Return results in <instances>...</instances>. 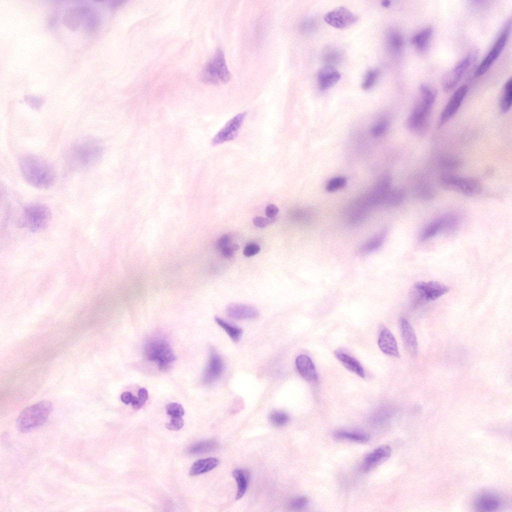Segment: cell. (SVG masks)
<instances>
[{
	"mask_svg": "<svg viewBox=\"0 0 512 512\" xmlns=\"http://www.w3.org/2000/svg\"><path fill=\"white\" fill-rule=\"evenodd\" d=\"M478 56V50H472L443 76L442 85L445 91L452 89L462 76L472 67Z\"/></svg>",
	"mask_w": 512,
	"mask_h": 512,
	"instance_id": "obj_9",
	"label": "cell"
},
{
	"mask_svg": "<svg viewBox=\"0 0 512 512\" xmlns=\"http://www.w3.org/2000/svg\"><path fill=\"white\" fill-rule=\"evenodd\" d=\"M391 178L388 174L381 176L365 196L370 206L382 204L383 200L391 188Z\"/></svg>",
	"mask_w": 512,
	"mask_h": 512,
	"instance_id": "obj_16",
	"label": "cell"
},
{
	"mask_svg": "<svg viewBox=\"0 0 512 512\" xmlns=\"http://www.w3.org/2000/svg\"><path fill=\"white\" fill-rule=\"evenodd\" d=\"M138 396H134L131 404L133 408H140L148 399V392L144 388H141L138 391Z\"/></svg>",
	"mask_w": 512,
	"mask_h": 512,
	"instance_id": "obj_44",
	"label": "cell"
},
{
	"mask_svg": "<svg viewBox=\"0 0 512 512\" xmlns=\"http://www.w3.org/2000/svg\"><path fill=\"white\" fill-rule=\"evenodd\" d=\"M440 182L445 188L466 196L474 195L481 190L480 184L477 180L450 174L442 175Z\"/></svg>",
	"mask_w": 512,
	"mask_h": 512,
	"instance_id": "obj_8",
	"label": "cell"
},
{
	"mask_svg": "<svg viewBox=\"0 0 512 512\" xmlns=\"http://www.w3.org/2000/svg\"><path fill=\"white\" fill-rule=\"evenodd\" d=\"M214 319L216 322L224 330L233 342H237L240 340L242 334V328L232 325L220 318L216 317Z\"/></svg>",
	"mask_w": 512,
	"mask_h": 512,
	"instance_id": "obj_35",
	"label": "cell"
},
{
	"mask_svg": "<svg viewBox=\"0 0 512 512\" xmlns=\"http://www.w3.org/2000/svg\"><path fill=\"white\" fill-rule=\"evenodd\" d=\"M273 220V218L256 216L253 218L252 222L257 227L264 228L272 223Z\"/></svg>",
	"mask_w": 512,
	"mask_h": 512,
	"instance_id": "obj_51",
	"label": "cell"
},
{
	"mask_svg": "<svg viewBox=\"0 0 512 512\" xmlns=\"http://www.w3.org/2000/svg\"><path fill=\"white\" fill-rule=\"evenodd\" d=\"M100 16L94 10H90L86 17L85 29L88 32H96L100 24Z\"/></svg>",
	"mask_w": 512,
	"mask_h": 512,
	"instance_id": "obj_39",
	"label": "cell"
},
{
	"mask_svg": "<svg viewBox=\"0 0 512 512\" xmlns=\"http://www.w3.org/2000/svg\"><path fill=\"white\" fill-rule=\"evenodd\" d=\"M448 291L447 286L438 282H420L414 284L412 296L414 302H429L438 299Z\"/></svg>",
	"mask_w": 512,
	"mask_h": 512,
	"instance_id": "obj_11",
	"label": "cell"
},
{
	"mask_svg": "<svg viewBox=\"0 0 512 512\" xmlns=\"http://www.w3.org/2000/svg\"><path fill=\"white\" fill-rule=\"evenodd\" d=\"M389 122L387 120L382 119L378 121L372 127L371 134L374 137H380L384 134L387 130Z\"/></svg>",
	"mask_w": 512,
	"mask_h": 512,
	"instance_id": "obj_43",
	"label": "cell"
},
{
	"mask_svg": "<svg viewBox=\"0 0 512 512\" xmlns=\"http://www.w3.org/2000/svg\"><path fill=\"white\" fill-rule=\"evenodd\" d=\"M224 367L220 356L214 348H212L208 362L202 374V382L210 384L217 380L223 372Z\"/></svg>",
	"mask_w": 512,
	"mask_h": 512,
	"instance_id": "obj_17",
	"label": "cell"
},
{
	"mask_svg": "<svg viewBox=\"0 0 512 512\" xmlns=\"http://www.w3.org/2000/svg\"><path fill=\"white\" fill-rule=\"evenodd\" d=\"M378 344L384 354L396 358L400 357L396 341L388 329L384 328L380 331L378 338Z\"/></svg>",
	"mask_w": 512,
	"mask_h": 512,
	"instance_id": "obj_22",
	"label": "cell"
},
{
	"mask_svg": "<svg viewBox=\"0 0 512 512\" xmlns=\"http://www.w3.org/2000/svg\"><path fill=\"white\" fill-rule=\"evenodd\" d=\"M52 410V404L43 400L25 408L18 416L16 426L21 432H27L43 424Z\"/></svg>",
	"mask_w": 512,
	"mask_h": 512,
	"instance_id": "obj_4",
	"label": "cell"
},
{
	"mask_svg": "<svg viewBox=\"0 0 512 512\" xmlns=\"http://www.w3.org/2000/svg\"><path fill=\"white\" fill-rule=\"evenodd\" d=\"M404 196V193L400 189L390 188L386 194L382 204L388 206H398L402 202Z\"/></svg>",
	"mask_w": 512,
	"mask_h": 512,
	"instance_id": "obj_36",
	"label": "cell"
},
{
	"mask_svg": "<svg viewBox=\"0 0 512 512\" xmlns=\"http://www.w3.org/2000/svg\"><path fill=\"white\" fill-rule=\"evenodd\" d=\"M102 148L93 138H84L75 143L69 150L68 160L70 166L77 170H84L94 166L99 162Z\"/></svg>",
	"mask_w": 512,
	"mask_h": 512,
	"instance_id": "obj_3",
	"label": "cell"
},
{
	"mask_svg": "<svg viewBox=\"0 0 512 512\" xmlns=\"http://www.w3.org/2000/svg\"><path fill=\"white\" fill-rule=\"evenodd\" d=\"M260 247L256 244H250L248 245L244 249V254L246 257L253 256L260 251Z\"/></svg>",
	"mask_w": 512,
	"mask_h": 512,
	"instance_id": "obj_52",
	"label": "cell"
},
{
	"mask_svg": "<svg viewBox=\"0 0 512 512\" xmlns=\"http://www.w3.org/2000/svg\"><path fill=\"white\" fill-rule=\"evenodd\" d=\"M246 114L245 112L240 113L228 120L214 138L212 145L216 146L234 139L243 122Z\"/></svg>",
	"mask_w": 512,
	"mask_h": 512,
	"instance_id": "obj_15",
	"label": "cell"
},
{
	"mask_svg": "<svg viewBox=\"0 0 512 512\" xmlns=\"http://www.w3.org/2000/svg\"><path fill=\"white\" fill-rule=\"evenodd\" d=\"M468 90V86L463 84L454 92L440 114L438 122L439 127L444 125L456 113Z\"/></svg>",
	"mask_w": 512,
	"mask_h": 512,
	"instance_id": "obj_14",
	"label": "cell"
},
{
	"mask_svg": "<svg viewBox=\"0 0 512 512\" xmlns=\"http://www.w3.org/2000/svg\"><path fill=\"white\" fill-rule=\"evenodd\" d=\"M388 42L391 50L398 54L402 50L404 46V39L399 32H390L388 36Z\"/></svg>",
	"mask_w": 512,
	"mask_h": 512,
	"instance_id": "obj_40",
	"label": "cell"
},
{
	"mask_svg": "<svg viewBox=\"0 0 512 512\" xmlns=\"http://www.w3.org/2000/svg\"><path fill=\"white\" fill-rule=\"evenodd\" d=\"M296 364L298 372L304 380L310 382L317 380L318 375L315 366L308 356L300 355L296 358Z\"/></svg>",
	"mask_w": 512,
	"mask_h": 512,
	"instance_id": "obj_24",
	"label": "cell"
},
{
	"mask_svg": "<svg viewBox=\"0 0 512 512\" xmlns=\"http://www.w3.org/2000/svg\"><path fill=\"white\" fill-rule=\"evenodd\" d=\"M340 78V74L334 67L326 65L318 72V86L322 90H326L335 85Z\"/></svg>",
	"mask_w": 512,
	"mask_h": 512,
	"instance_id": "obj_21",
	"label": "cell"
},
{
	"mask_svg": "<svg viewBox=\"0 0 512 512\" xmlns=\"http://www.w3.org/2000/svg\"><path fill=\"white\" fill-rule=\"evenodd\" d=\"M218 446L219 444L216 440H206L193 444L188 448V452L192 454H204L214 451Z\"/></svg>",
	"mask_w": 512,
	"mask_h": 512,
	"instance_id": "obj_32",
	"label": "cell"
},
{
	"mask_svg": "<svg viewBox=\"0 0 512 512\" xmlns=\"http://www.w3.org/2000/svg\"><path fill=\"white\" fill-rule=\"evenodd\" d=\"M386 232L381 231L367 240L360 247L362 252L367 254L376 250L380 248L384 241Z\"/></svg>",
	"mask_w": 512,
	"mask_h": 512,
	"instance_id": "obj_31",
	"label": "cell"
},
{
	"mask_svg": "<svg viewBox=\"0 0 512 512\" xmlns=\"http://www.w3.org/2000/svg\"><path fill=\"white\" fill-rule=\"evenodd\" d=\"M391 448L389 446H380L368 454L364 458L362 465V470L368 472L382 461L386 460L390 456Z\"/></svg>",
	"mask_w": 512,
	"mask_h": 512,
	"instance_id": "obj_23",
	"label": "cell"
},
{
	"mask_svg": "<svg viewBox=\"0 0 512 512\" xmlns=\"http://www.w3.org/2000/svg\"><path fill=\"white\" fill-rule=\"evenodd\" d=\"M378 72L376 70H370L367 72L362 84V88L365 90L372 88L376 82Z\"/></svg>",
	"mask_w": 512,
	"mask_h": 512,
	"instance_id": "obj_41",
	"label": "cell"
},
{
	"mask_svg": "<svg viewBox=\"0 0 512 512\" xmlns=\"http://www.w3.org/2000/svg\"><path fill=\"white\" fill-rule=\"evenodd\" d=\"M200 76L204 82L212 84H224L230 80L231 74L221 49H218L206 64Z\"/></svg>",
	"mask_w": 512,
	"mask_h": 512,
	"instance_id": "obj_5",
	"label": "cell"
},
{
	"mask_svg": "<svg viewBox=\"0 0 512 512\" xmlns=\"http://www.w3.org/2000/svg\"><path fill=\"white\" fill-rule=\"evenodd\" d=\"M24 100L34 110H38L42 104V100L36 96H28Z\"/></svg>",
	"mask_w": 512,
	"mask_h": 512,
	"instance_id": "obj_50",
	"label": "cell"
},
{
	"mask_svg": "<svg viewBox=\"0 0 512 512\" xmlns=\"http://www.w3.org/2000/svg\"><path fill=\"white\" fill-rule=\"evenodd\" d=\"M510 28L511 20L510 19L506 23L492 48L476 70V76H480L485 74L500 54L507 42Z\"/></svg>",
	"mask_w": 512,
	"mask_h": 512,
	"instance_id": "obj_10",
	"label": "cell"
},
{
	"mask_svg": "<svg viewBox=\"0 0 512 512\" xmlns=\"http://www.w3.org/2000/svg\"><path fill=\"white\" fill-rule=\"evenodd\" d=\"M441 232L440 222L438 218L429 222L422 230L419 236L420 240L426 241Z\"/></svg>",
	"mask_w": 512,
	"mask_h": 512,
	"instance_id": "obj_34",
	"label": "cell"
},
{
	"mask_svg": "<svg viewBox=\"0 0 512 512\" xmlns=\"http://www.w3.org/2000/svg\"><path fill=\"white\" fill-rule=\"evenodd\" d=\"M341 56L340 53L338 51L332 50L327 52L324 54V60L330 65V64L338 62L340 60Z\"/></svg>",
	"mask_w": 512,
	"mask_h": 512,
	"instance_id": "obj_49",
	"label": "cell"
},
{
	"mask_svg": "<svg viewBox=\"0 0 512 512\" xmlns=\"http://www.w3.org/2000/svg\"><path fill=\"white\" fill-rule=\"evenodd\" d=\"M134 396L132 395L130 392H124L120 396L122 401L125 404H128L130 403L131 404L132 402L134 399Z\"/></svg>",
	"mask_w": 512,
	"mask_h": 512,
	"instance_id": "obj_57",
	"label": "cell"
},
{
	"mask_svg": "<svg viewBox=\"0 0 512 512\" xmlns=\"http://www.w3.org/2000/svg\"><path fill=\"white\" fill-rule=\"evenodd\" d=\"M166 410L168 414L170 417L182 416L184 414V410L182 406L176 402H172L168 404L166 407Z\"/></svg>",
	"mask_w": 512,
	"mask_h": 512,
	"instance_id": "obj_45",
	"label": "cell"
},
{
	"mask_svg": "<svg viewBox=\"0 0 512 512\" xmlns=\"http://www.w3.org/2000/svg\"><path fill=\"white\" fill-rule=\"evenodd\" d=\"M90 10L87 6H78L68 8L62 18L64 26L72 30H76Z\"/></svg>",
	"mask_w": 512,
	"mask_h": 512,
	"instance_id": "obj_19",
	"label": "cell"
},
{
	"mask_svg": "<svg viewBox=\"0 0 512 512\" xmlns=\"http://www.w3.org/2000/svg\"><path fill=\"white\" fill-rule=\"evenodd\" d=\"M346 180L343 176H336L329 180L326 184V190L328 192H336L344 188Z\"/></svg>",
	"mask_w": 512,
	"mask_h": 512,
	"instance_id": "obj_42",
	"label": "cell"
},
{
	"mask_svg": "<svg viewBox=\"0 0 512 512\" xmlns=\"http://www.w3.org/2000/svg\"><path fill=\"white\" fill-rule=\"evenodd\" d=\"M218 464L219 460L215 458L199 460L194 463L190 469V474L192 476H196L205 473L213 470Z\"/></svg>",
	"mask_w": 512,
	"mask_h": 512,
	"instance_id": "obj_29",
	"label": "cell"
},
{
	"mask_svg": "<svg viewBox=\"0 0 512 512\" xmlns=\"http://www.w3.org/2000/svg\"><path fill=\"white\" fill-rule=\"evenodd\" d=\"M268 418L271 424L277 427H282L286 425L290 421V416L286 412L280 410H274L269 414Z\"/></svg>",
	"mask_w": 512,
	"mask_h": 512,
	"instance_id": "obj_38",
	"label": "cell"
},
{
	"mask_svg": "<svg viewBox=\"0 0 512 512\" xmlns=\"http://www.w3.org/2000/svg\"><path fill=\"white\" fill-rule=\"evenodd\" d=\"M356 16L347 8L340 6L328 12L324 16V21L336 28H344L354 24Z\"/></svg>",
	"mask_w": 512,
	"mask_h": 512,
	"instance_id": "obj_13",
	"label": "cell"
},
{
	"mask_svg": "<svg viewBox=\"0 0 512 512\" xmlns=\"http://www.w3.org/2000/svg\"><path fill=\"white\" fill-rule=\"evenodd\" d=\"M316 25V23L314 19L306 18L300 23V30L304 34H309L314 30Z\"/></svg>",
	"mask_w": 512,
	"mask_h": 512,
	"instance_id": "obj_47",
	"label": "cell"
},
{
	"mask_svg": "<svg viewBox=\"0 0 512 512\" xmlns=\"http://www.w3.org/2000/svg\"><path fill=\"white\" fill-rule=\"evenodd\" d=\"M308 502V498L304 496H300L292 500L290 502V506L294 510H300L305 508Z\"/></svg>",
	"mask_w": 512,
	"mask_h": 512,
	"instance_id": "obj_46",
	"label": "cell"
},
{
	"mask_svg": "<svg viewBox=\"0 0 512 512\" xmlns=\"http://www.w3.org/2000/svg\"><path fill=\"white\" fill-rule=\"evenodd\" d=\"M441 232L448 235H452L457 232L461 224L460 216L455 213L446 214L439 217Z\"/></svg>",
	"mask_w": 512,
	"mask_h": 512,
	"instance_id": "obj_26",
	"label": "cell"
},
{
	"mask_svg": "<svg viewBox=\"0 0 512 512\" xmlns=\"http://www.w3.org/2000/svg\"><path fill=\"white\" fill-rule=\"evenodd\" d=\"M232 475L238 485V490L236 499L239 500L245 494L248 484L249 473L248 471L236 469L232 472Z\"/></svg>",
	"mask_w": 512,
	"mask_h": 512,
	"instance_id": "obj_30",
	"label": "cell"
},
{
	"mask_svg": "<svg viewBox=\"0 0 512 512\" xmlns=\"http://www.w3.org/2000/svg\"><path fill=\"white\" fill-rule=\"evenodd\" d=\"M334 436L338 439L348 440L360 442H366L370 440V436L366 434L349 432L340 431L336 432Z\"/></svg>",
	"mask_w": 512,
	"mask_h": 512,
	"instance_id": "obj_37",
	"label": "cell"
},
{
	"mask_svg": "<svg viewBox=\"0 0 512 512\" xmlns=\"http://www.w3.org/2000/svg\"><path fill=\"white\" fill-rule=\"evenodd\" d=\"M50 218V211L47 206L34 203L24 208L21 223L30 231L38 232L46 228Z\"/></svg>",
	"mask_w": 512,
	"mask_h": 512,
	"instance_id": "obj_7",
	"label": "cell"
},
{
	"mask_svg": "<svg viewBox=\"0 0 512 512\" xmlns=\"http://www.w3.org/2000/svg\"><path fill=\"white\" fill-rule=\"evenodd\" d=\"M144 354L149 360L156 362L162 370L168 368L176 359L169 344L162 338L149 340L145 346Z\"/></svg>",
	"mask_w": 512,
	"mask_h": 512,
	"instance_id": "obj_6",
	"label": "cell"
},
{
	"mask_svg": "<svg viewBox=\"0 0 512 512\" xmlns=\"http://www.w3.org/2000/svg\"><path fill=\"white\" fill-rule=\"evenodd\" d=\"M221 251H222V255L224 257H225V258H231L233 256L234 254V252L235 250L234 249V248H232V246H228L224 248H222L221 250Z\"/></svg>",
	"mask_w": 512,
	"mask_h": 512,
	"instance_id": "obj_56",
	"label": "cell"
},
{
	"mask_svg": "<svg viewBox=\"0 0 512 512\" xmlns=\"http://www.w3.org/2000/svg\"><path fill=\"white\" fill-rule=\"evenodd\" d=\"M418 100L408 116L406 126L412 132L418 134L425 133L428 127L429 116L436 97V92L431 86L422 84L418 88Z\"/></svg>",
	"mask_w": 512,
	"mask_h": 512,
	"instance_id": "obj_1",
	"label": "cell"
},
{
	"mask_svg": "<svg viewBox=\"0 0 512 512\" xmlns=\"http://www.w3.org/2000/svg\"><path fill=\"white\" fill-rule=\"evenodd\" d=\"M502 502L501 498L494 492H483L476 496L474 505L478 510L492 512L498 509Z\"/></svg>",
	"mask_w": 512,
	"mask_h": 512,
	"instance_id": "obj_20",
	"label": "cell"
},
{
	"mask_svg": "<svg viewBox=\"0 0 512 512\" xmlns=\"http://www.w3.org/2000/svg\"><path fill=\"white\" fill-rule=\"evenodd\" d=\"M183 426L184 420L182 416L171 417L170 422L166 424L168 429L173 430H178L181 429Z\"/></svg>",
	"mask_w": 512,
	"mask_h": 512,
	"instance_id": "obj_48",
	"label": "cell"
},
{
	"mask_svg": "<svg viewBox=\"0 0 512 512\" xmlns=\"http://www.w3.org/2000/svg\"><path fill=\"white\" fill-rule=\"evenodd\" d=\"M20 166L24 178L35 188H46L54 182V174L52 168L38 156H24L20 160Z\"/></svg>",
	"mask_w": 512,
	"mask_h": 512,
	"instance_id": "obj_2",
	"label": "cell"
},
{
	"mask_svg": "<svg viewBox=\"0 0 512 512\" xmlns=\"http://www.w3.org/2000/svg\"><path fill=\"white\" fill-rule=\"evenodd\" d=\"M227 314L235 319H251L258 316V310L254 307L242 304L233 303L226 308Z\"/></svg>",
	"mask_w": 512,
	"mask_h": 512,
	"instance_id": "obj_25",
	"label": "cell"
},
{
	"mask_svg": "<svg viewBox=\"0 0 512 512\" xmlns=\"http://www.w3.org/2000/svg\"><path fill=\"white\" fill-rule=\"evenodd\" d=\"M458 160L454 158H446L442 161L444 166L449 168H456L460 164Z\"/></svg>",
	"mask_w": 512,
	"mask_h": 512,
	"instance_id": "obj_55",
	"label": "cell"
},
{
	"mask_svg": "<svg viewBox=\"0 0 512 512\" xmlns=\"http://www.w3.org/2000/svg\"><path fill=\"white\" fill-rule=\"evenodd\" d=\"M400 330L406 349L412 357L416 358L418 354V344L414 329L406 319L401 318Z\"/></svg>",
	"mask_w": 512,
	"mask_h": 512,
	"instance_id": "obj_18",
	"label": "cell"
},
{
	"mask_svg": "<svg viewBox=\"0 0 512 512\" xmlns=\"http://www.w3.org/2000/svg\"><path fill=\"white\" fill-rule=\"evenodd\" d=\"M370 207L365 196L354 200L344 210L345 223L352 226L360 224L365 220Z\"/></svg>",
	"mask_w": 512,
	"mask_h": 512,
	"instance_id": "obj_12",
	"label": "cell"
},
{
	"mask_svg": "<svg viewBox=\"0 0 512 512\" xmlns=\"http://www.w3.org/2000/svg\"><path fill=\"white\" fill-rule=\"evenodd\" d=\"M230 236L228 234H224L217 241L216 244V248L218 250H221L224 248L228 246V244L230 242Z\"/></svg>",
	"mask_w": 512,
	"mask_h": 512,
	"instance_id": "obj_53",
	"label": "cell"
},
{
	"mask_svg": "<svg viewBox=\"0 0 512 512\" xmlns=\"http://www.w3.org/2000/svg\"><path fill=\"white\" fill-rule=\"evenodd\" d=\"M432 34V28L428 26L414 36L412 44L418 52L424 53L428 48Z\"/></svg>",
	"mask_w": 512,
	"mask_h": 512,
	"instance_id": "obj_27",
	"label": "cell"
},
{
	"mask_svg": "<svg viewBox=\"0 0 512 512\" xmlns=\"http://www.w3.org/2000/svg\"><path fill=\"white\" fill-rule=\"evenodd\" d=\"M512 102V82L510 78L504 84L502 90L500 106L501 111L505 113L510 108Z\"/></svg>",
	"mask_w": 512,
	"mask_h": 512,
	"instance_id": "obj_33",
	"label": "cell"
},
{
	"mask_svg": "<svg viewBox=\"0 0 512 512\" xmlns=\"http://www.w3.org/2000/svg\"><path fill=\"white\" fill-rule=\"evenodd\" d=\"M278 212V208L272 204L268 206L266 208V214L270 218H273Z\"/></svg>",
	"mask_w": 512,
	"mask_h": 512,
	"instance_id": "obj_54",
	"label": "cell"
},
{
	"mask_svg": "<svg viewBox=\"0 0 512 512\" xmlns=\"http://www.w3.org/2000/svg\"><path fill=\"white\" fill-rule=\"evenodd\" d=\"M335 355L337 359L348 370L356 374L362 378L365 376L364 368L359 362L350 356L341 352H336Z\"/></svg>",
	"mask_w": 512,
	"mask_h": 512,
	"instance_id": "obj_28",
	"label": "cell"
},
{
	"mask_svg": "<svg viewBox=\"0 0 512 512\" xmlns=\"http://www.w3.org/2000/svg\"><path fill=\"white\" fill-rule=\"evenodd\" d=\"M390 4V2L389 0H385L382 2V5L383 7L388 8Z\"/></svg>",
	"mask_w": 512,
	"mask_h": 512,
	"instance_id": "obj_58",
	"label": "cell"
}]
</instances>
